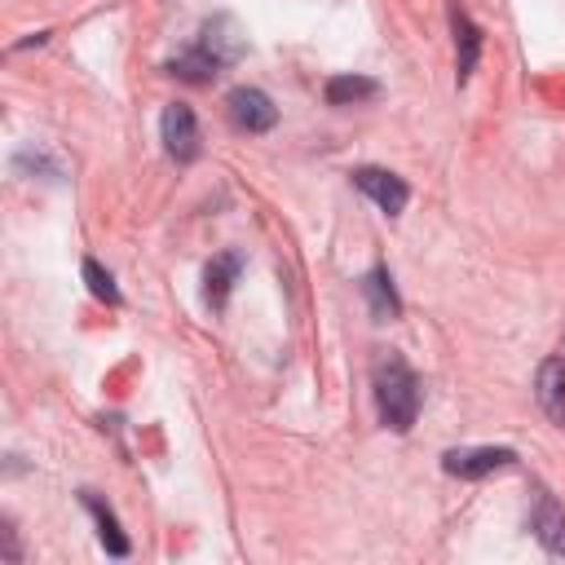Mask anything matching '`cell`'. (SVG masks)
Masks as SVG:
<instances>
[{
    "label": "cell",
    "instance_id": "obj_1",
    "mask_svg": "<svg viewBox=\"0 0 565 565\" xmlns=\"http://www.w3.org/2000/svg\"><path fill=\"white\" fill-rule=\"evenodd\" d=\"M375 411H380L384 428L411 433V424L419 415V380L411 375V366L402 358H384L375 366Z\"/></svg>",
    "mask_w": 565,
    "mask_h": 565
},
{
    "label": "cell",
    "instance_id": "obj_2",
    "mask_svg": "<svg viewBox=\"0 0 565 565\" xmlns=\"http://www.w3.org/2000/svg\"><path fill=\"white\" fill-rule=\"evenodd\" d=\"M508 463H516V455L508 446H463V450H446L441 455V468L450 477H463V481H477V477L499 472Z\"/></svg>",
    "mask_w": 565,
    "mask_h": 565
},
{
    "label": "cell",
    "instance_id": "obj_3",
    "mask_svg": "<svg viewBox=\"0 0 565 565\" xmlns=\"http://www.w3.org/2000/svg\"><path fill=\"white\" fill-rule=\"evenodd\" d=\"M159 132H163V150H168L177 163H190V159L199 154V119H194L190 106H181V102L163 106Z\"/></svg>",
    "mask_w": 565,
    "mask_h": 565
},
{
    "label": "cell",
    "instance_id": "obj_4",
    "mask_svg": "<svg viewBox=\"0 0 565 565\" xmlns=\"http://www.w3.org/2000/svg\"><path fill=\"white\" fill-rule=\"evenodd\" d=\"M225 110H230L234 128H243V132H269L278 124V106L260 88H234L225 97Z\"/></svg>",
    "mask_w": 565,
    "mask_h": 565
},
{
    "label": "cell",
    "instance_id": "obj_5",
    "mask_svg": "<svg viewBox=\"0 0 565 565\" xmlns=\"http://www.w3.org/2000/svg\"><path fill=\"white\" fill-rule=\"evenodd\" d=\"M199 49L212 57V62H221V66H230V62H238L243 53H247V35L238 31V22L230 18V13H221V18H212V22H203V35H199Z\"/></svg>",
    "mask_w": 565,
    "mask_h": 565
},
{
    "label": "cell",
    "instance_id": "obj_6",
    "mask_svg": "<svg viewBox=\"0 0 565 565\" xmlns=\"http://www.w3.org/2000/svg\"><path fill=\"white\" fill-rule=\"evenodd\" d=\"M353 185H358L362 194H371L388 216H397V212L406 207V199H411L406 181L393 177V172H384V168H358V172H353Z\"/></svg>",
    "mask_w": 565,
    "mask_h": 565
},
{
    "label": "cell",
    "instance_id": "obj_7",
    "mask_svg": "<svg viewBox=\"0 0 565 565\" xmlns=\"http://www.w3.org/2000/svg\"><path fill=\"white\" fill-rule=\"evenodd\" d=\"M450 31H455V66H459L455 75H459V84H468L472 66L481 57V31H477V22L459 4H450Z\"/></svg>",
    "mask_w": 565,
    "mask_h": 565
},
{
    "label": "cell",
    "instance_id": "obj_8",
    "mask_svg": "<svg viewBox=\"0 0 565 565\" xmlns=\"http://www.w3.org/2000/svg\"><path fill=\"white\" fill-rule=\"evenodd\" d=\"M530 530H534V539H539L552 556H565V512L556 508L552 494H539L534 516H530Z\"/></svg>",
    "mask_w": 565,
    "mask_h": 565
},
{
    "label": "cell",
    "instance_id": "obj_9",
    "mask_svg": "<svg viewBox=\"0 0 565 565\" xmlns=\"http://www.w3.org/2000/svg\"><path fill=\"white\" fill-rule=\"evenodd\" d=\"M238 269H243V260L234 256V252H221L212 265H207V274H203V296H207V305L212 309H225V300H230V291H234V282H238Z\"/></svg>",
    "mask_w": 565,
    "mask_h": 565
},
{
    "label": "cell",
    "instance_id": "obj_10",
    "mask_svg": "<svg viewBox=\"0 0 565 565\" xmlns=\"http://www.w3.org/2000/svg\"><path fill=\"white\" fill-rule=\"evenodd\" d=\"M539 406L556 424H565V358H547L539 366Z\"/></svg>",
    "mask_w": 565,
    "mask_h": 565
},
{
    "label": "cell",
    "instance_id": "obj_11",
    "mask_svg": "<svg viewBox=\"0 0 565 565\" xmlns=\"http://www.w3.org/2000/svg\"><path fill=\"white\" fill-rule=\"evenodd\" d=\"M362 291H366V300H371V313H375L380 322H393V318L402 313V305H397V291H393V278H388V269H384V265H375V269L362 278Z\"/></svg>",
    "mask_w": 565,
    "mask_h": 565
},
{
    "label": "cell",
    "instance_id": "obj_12",
    "mask_svg": "<svg viewBox=\"0 0 565 565\" xmlns=\"http://www.w3.org/2000/svg\"><path fill=\"white\" fill-rule=\"evenodd\" d=\"M375 93H380V84H375V79H366V75H331V79H327V102H331V106L371 102Z\"/></svg>",
    "mask_w": 565,
    "mask_h": 565
},
{
    "label": "cell",
    "instance_id": "obj_13",
    "mask_svg": "<svg viewBox=\"0 0 565 565\" xmlns=\"http://www.w3.org/2000/svg\"><path fill=\"white\" fill-rule=\"evenodd\" d=\"M84 503H88V512L97 516V539H102V547L110 552V556H128V539L119 534V521H115V512L93 494V490H84Z\"/></svg>",
    "mask_w": 565,
    "mask_h": 565
},
{
    "label": "cell",
    "instance_id": "obj_14",
    "mask_svg": "<svg viewBox=\"0 0 565 565\" xmlns=\"http://www.w3.org/2000/svg\"><path fill=\"white\" fill-rule=\"evenodd\" d=\"M168 71H172V75H181V79H190V84H212V75L221 71V62H212V57L194 44V49H185L181 57H172V62H168Z\"/></svg>",
    "mask_w": 565,
    "mask_h": 565
},
{
    "label": "cell",
    "instance_id": "obj_15",
    "mask_svg": "<svg viewBox=\"0 0 565 565\" xmlns=\"http://www.w3.org/2000/svg\"><path fill=\"white\" fill-rule=\"evenodd\" d=\"M84 282H88V291L97 296V300H106V305H119V287H115V278L97 265V260H84Z\"/></svg>",
    "mask_w": 565,
    "mask_h": 565
}]
</instances>
